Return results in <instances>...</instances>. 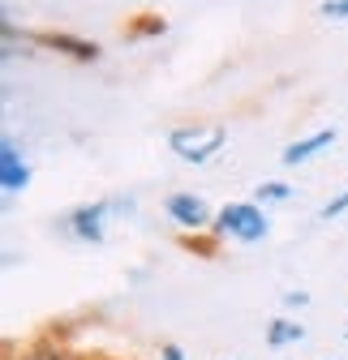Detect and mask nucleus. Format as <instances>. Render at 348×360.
Listing matches in <instances>:
<instances>
[{
	"label": "nucleus",
	"instance_id": "18",
	"mask_svg": "<svg viewBox=\"0 0 348 360\" xmlns=\"http://www.w3.org/2000/svg\"><path fill=\"white\" fill-rule=\"evenodd\" d=\"M344 339H348V326H344Z\"/></svg>",
	"mask_w": 348,
	"mask_h": 360
},
{
	"label": "nucleus",
	"instance_id": "4",
	"mask_svg": "<svg viewBox=\"0 0 348 360\" xmlns=\"http://www.w3.org/2000/svg\"><path fill=\"white\" fill-rule=\"evenodd\" d=\"M163 210H168V219L177 223L181 232H206L211 223H215V214H211V206L198 198V193H168V202H163Z\"/></svg>",
	"mask_w": 348,
	"mask_h": 360
},
{
	"label": "nucleus",
	"instance_id": "17",
	"mask_svg": "<svg viewBox=\"0 0 348 360\" xmlns=\"http://www.w3.org/2000/svg\"><path fill=\"white\" fill-rule=\"evenodd\" d=\"M73 360H112V356H86V352H73Z\"/></svg>",
	"mask_w": 348,
	"mask_h": 360
},
{
	"label": "nucleus",
	"instance_id": "13",
	"mask_svg": "<svg viewBox=\"0 0 348 360\" xmlns=\"http://www.w3.org/2000/svg\"><path fill=\"white\" fill-rule=\"evenodd\" d=\"M340 214H348V189H340V193L318 210V219H327V223H331V219H340Z\"/></svg>",
	"mask_w": 348,
	"mask_h": 360
},
{
	"label": "nucleus",
	"instance_id": "12",
	"mask_svg": "<svg viewBox=\"0 0 348 360\" xmlns=\"http://www.w3.org/2000/svg\"><path fill=\"white\" fill-rule=\"evenodd\" d=\"M292 198V185H284V180H263V185L254 189V202L263 206H275V202H288Z\"/></svg>",
	"mask_w": 348,
	"mask_h": 360
},
{
	"label": "nucleus",
	"instance_id": "9",
	"mask_svg": "<svg viewBox=\"0 0 348 360\" xmlns=\"http://www.w3.org/2000/svg\"><path fill=\"white\" fill-rule=\"evenodd\" d=\"M301 339H306V326H301V322L275 318V322L267 326V343H271V347H288V343H301Z\"/></svg>",
	"mask_w": 348,
	"mask_h": 360
},
{
	"label": "nucleus",
	"instance_id": "8",
	"mask_svg": "<svg viewBox=\"0 0 348 360\" xmlns=\"http://www.w3.org/2000/svg\"><path fill=\"white\" fill-rule=\"evenodd\" d=\"M331 142H335V129H318V133H310V138H301V142H288L284 155H280V163H284V167H297V163L314 159L318 150H327Z\"/></svg>",
	"mask_w": 348,
	"mask_h": 360
},
{
	"label": "nucleus",
	"instance_id": "15",
	"mask_svg": "<svg viewBox=\"0 0 348 360\" xmlns=\"http://www.w3.org/2000/svg\"><path fill=\"white\" fill-rule=\"evenodd\" d=\"M159 360H185V352L177 343H159Z\"/></svg>",
	"mask_w": 348,
	"mask_h": 360
},
{
	"label": "nucleus",
	"instance_id": "5",
	"mask_svg": "<svg viewBox=\"0 0 348 360\" xmlns=\"http://www.w3.org/2000/svg\"><path fill=\"white\" fill-rule=\"evenodd\" d=\"M108 210H112V202H86V206H77L69 214V232L77 240H86V245H104V236H108Z\"/></svg>",
	"mask_w": 348,
	"mask_h": 360
},
{
	"label": "nucleus",
	"instance_id": "3",
	"mask_svg": "<svg viewBox=\"0 0 348 360\" xmlns=\"http://www.w3.org/2000/svg\"><path fill=\"white\" fill-rule=\"evenodd\" d=\"M39 48H48V52H56V56H69V60H77V65H95L99 56H104V48L95 39H77V34H65V30H35L30 34Z\"/></svg>",
	"mask_w": 348,
	"mask_h": 360
},
{
	"label": "nucleus",
	"instance_id": "11",
	"mask_svg": "<svg viewBox=\"0 0 348 360\" xmlns=\"http://www.w3.org/2000/svg\"><path fill=\"white\" fill-rule=\"evenodd\" d=\"M163 30H168V22H163L159 13H138L134 22L125 26V34H129V39H155V34H163Z\"/></svg>",
	"mask_w": 348,
	"mask_h": 360
},
{
	"label": "nucleus",
	"instance_id": "16",
	"mask_svg": "<svg viewBox=\"0 0 348 360\" xmlns=\"http://www.w3.org/2000/svg\"><path fill=\"white\" fill-rule=\"evenodd\" d=\"M284 304H288V309H301V304H310V292H284Z\"/></svg>",
	"mask_w": 348,
	"mask_h": 360
},
{
	"label": "nucleus",
	"instance_id": "2",
	"mask_svg": "<svg viewBox=\"0 0 348 360\" xmlns=\"http://www.w3.org/2000/svg\"><path fill=\"white\" fill-rule=\"evenodd\" d=\"M211 232L215 236H224V240H241V245H258V240H267L271 232V219L263 210V202H228L220 214H215L211 223Z\"/></svg>",
	"mask_w": 348,
	"mask_h": 360
},
{
	"label": "nucleus",
	"instance_id": "1",
	"mask_svg": "<svg viewBox=\"0 0 348 360\" xmlns=\"http://www.w3.org/2000/svg\"><path fill=\"white\" fill-rule=\"evenodd\" d=\"M224 142H228V129L220 120H194V124H177L168 133L172 155L185 159V163H211L224 150Z\"/></svg>",
	"mask_w": 348,
	"mask_h": 360
},
{
	"label": "nucleus",
	"instance_id": "6",
	"mask_svg": "<svg viewBox=\"0 0 348 360\" xmlns=\"http://www.w3.org/2000/svg\"><path fill=\"white\" fill-rule=\"evenodd\" d=\"M0 189H5L9 198H18V193L30 189V163L22 159V150H18L13 138L0 142Z\"/></svg>",
	"mask_w": 348,
	"mask_h": 360
},
{
	"label": "nucleus",
	"instance_id": "7",
	"mask_svg": "<svg viewBox=\"0 0 348 360\" xmlns=\"http://www.w3.org/2000/svg\"><path fill=\"white\" fill-rule=\"evenodd\" d=\"M9 352V360H73V352L65 347V339L56 335V326L52 330H43V335H35L30 343H22V347H5Z\"/></svg>",
	"mask_w": 348,
	"mask_h": 360
},
{
	"label": "nucleus",
	"instance_id": "10",
	"mask_svg": "<svg viewBox=\"0 0 348 360\" xmlns=\"http://www.w3.org/2000/svg\"><path fill=\"white\" fill-rule=\"evenodd\" d=\"M220 240H224V236H215L211 228H206V232H185V236H181V249H189V253H198V257H215V253H220Z\"/></svg>",
	"mask_w": 348,
	"mask_h": 360
},
{
	"label": "nucleus",
	"instance_id": "14",
	"mask_svg": "<svg viewBox=\"0 0 348 360\" xmlns=\"http://www.w3.org/2000/svg\"><path fill=\"white\" fill-rule=\"evenodd\" d=\"M318 18H331V22H348V0H323V5H318Z\"/></svg>",
	"mask_w": 348,
	"mask_h": 360
}]
</instances>
